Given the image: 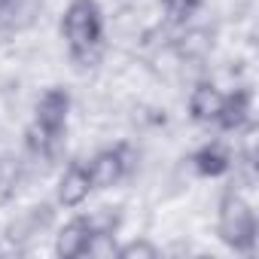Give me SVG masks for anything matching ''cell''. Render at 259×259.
Segmentation results:
<instances>
[{"instance_id": "cell-1", "label": "cell", "mask_w": 259, "mask_h": 259, "mask_svg": "<svg viewBox=\"0 0 259 259\" xmlns=\"http://www.w3.org/2000/svg\"><path fill=\"white\" fill-rule=\"evenodd\" d=\"M64 37L70 43L73 58L82 67H92L101 58V37H104V22H101V10L95 0H73L64 13Z\"/></svg>"}, {"instance_id": "cell-2", "label": "cell", "mask_w": 259, "mask_h": 259, "mask_svg": "<svg viewBox=\"0 0 259 259\" xmlns=\"http://www.w3.org/2000/svg\"><path fill=\"white\" fill-rule=\"evenodd\" d=\"M220 235L235 250H250L256 241V217L250 204L235 192H229L220 204Z\"/></svg>"}, {"instance_id": "cell-3", "label": "cell", "mask_w": 259, "mask_h": 259, "mask_svg": "<svg viewBox=\"0 0 259 259\" xmlns=\"http://www.w3.org/2000/svg\"><path fill=\"white\" fill-rule=\"evenodd\" d=\"M67 110H70V98L64 89H49L43 98H40V107H37V125L43 132L61 138L64 132V122H67Z\"/></svg>"}, {"instance_id": "cell-4", "label": "cell", "mask_w": 259, "mask_h": 259, "mask_svg": "<svg viewBox=\"0 0 259 259\" xmlns=\"http://www.w3.org/2000/svg\"><path fill=\"white\" fill-rule=\"evenodd\" d=\"M125 159H128V156H125V150H107V153L95 156V159H92V165L85 168L89 183H92V186H98V189L113 186V183L125 174V168H128V162H125Z\"/></svg>"}, {"instance_id": "cell-5", "label": "cell", "mask_w": 259, "mask_h": 259, "mask_svg": "<svg viewBox=\"0 0 259 259\" xmlns=\"http://www.w3.org/2000/svg\"><path fill=\"white\" fill-rule=\"evenodd\" d=\"M92 238H95V235H92V229H89V223H85V217H82V220H73V223H67V226L61 229L55 250H58V256H64V259H76V256H82V253L92 250Z\"/></svg>"}, {"instance_id": "cell-6", "label": "cell", "mask_w": 259, "mask_h": 259, "mask_svg": "<svg viewBox=\"0 0 259 259\" xmlns=\"http://www.w3.org/2000/svg\"><path fill=\"white\" fill-rule=\"evenodd\" d=\"M217 119H220V125L226 132H238V128L250 119V92H235V95L223 98Z\"/></svg>"}, {"instance_id": "cell-7", "label": "cell", "mask_w": 259, "mask_h": 259, "mask_svg": "<svg viewBox=\"0 0 259 259\" xmlns=\"http://www.w3.org/2000/svg\"><path fill=\"white\" fill-rule=\"evenodd\" d=\"M89 189H92V183H89V174H85V168H70L64 177H61V186H58V198H61V204H67V207H76V204H82L85 201V195H89Z\"/></svg>"}, {"instance_id": "cell-8", "label": "cell", "mask_w": 259, "mask_h": 259, "mask_svg": "<svg viewBox=\"0 0 259 259\" xmlns=\"http://www.w3.org/2000/svg\"><path fill=\"white\" fill-rule=\"evenodd\" d=\"M220 104H223V95H220L210 82L195 85V92H192V98H189V110H192V116H195L198 122H210V119H217Z\"/></svg>"}, {"instance_id": "cell-9", "label": "cell", "mask_w": 259, "mask_h": 259, "mask_svg": "<svg viewBox=\"0 0 259 259\" xmlns=\"http://www.w3.org/2000/svg\"><path fill=\"white\" fill-rule=\"evenodd\" d=\"M195 168H198L204 177H217V174H223V171L229 168V153H226L220 144H210V147H204V150L195 156Z\"/></svg>"}, {"instance_id": "cell-10", "label": "cell", "mask_w": 259, "mask_h": 259, "mask_svg": "<svg viewBox=\"0 0 259 259\" xmlns=\"http://www.w3.org/2000/svg\"><path fill=\"white\" fill-rule=\"evenodd\" d=\"M119 256H122V259H156L159 250H156L153 244H147V241H132V244H125V247L119 250Z\"/></svg>"}, {"instance_id": "cell-11", "label": "cell", "mask_w": 259, "mask_h": 259, "mask_svg": "<svg viewBox=\"0 0 259 259\" xmlns=\"http://www.w3.org/2000/svg\"><path fill=\"white\" fill-rule=\"evenodd\" d=\"M186 43H183V52L186 55H201L207 46H210V34L207 31H192L189 37H183Z\"/></svg>"}, {"instance_id": "cell-12", "label": "cell", "mask_w": 259, "mask_h": 259, "mask_svg": "<svg viewBox=\"0 0 259 259\" xmlns=\"http://www.w3.org/2000/svg\"><path fill=\"white\" fill-rule=\"evenodd\" d=\"M162 4H165V10H168L171 19H186L198 7V0H162Z\"/></svg>"}, {"instance_id": "cell-13", "label": "cell", "mask_w": 259, "mask_h": 259, "mask_svg": "<svg viewBox=\"0 0 259 259\" xmlns=\"http://www.w3.org/2000/svg\"><path fill=\"white\" fill-rule=\"evenodd\" d=\"M10 7H13V0H0V13H7Z\"/></svg>"}]
</instances>
